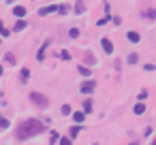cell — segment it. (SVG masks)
Masks as SVG:
<instances>
[{"instance_id":"83f0119b","label":"cell","mask_w":156,"mask_h":145,"mask_svg":"<svg viewBox=\"0 0 156 145\" xmlns=\"http://www.w3.org/2000/svg\"><path fill=\"white\" fill-rule=\"evenodd\" d=\"M131 145H137V141H133V143H131Z\"/></svg>"},{"instance_id":"d6986e66","label":"cell","mask_w":156,"mask_h":145,"mask_svg":"<svg viewBox=\"0 0 156 145\" xmlns=\"http://www.w3.org/2000/svg\"><path fill=\"white\" fill-rule=\"evenodd\" d=\"M58 11H60L62 15H66V11H68V7H66V4H60V7H58Z\"/></svg>"},{"instance_id":"30bf717a","label":"cell","mask_w":156,"mask_h":145,"mask_svg":"<svg viewBox=\"0 0 156 145\" xmlns=\"http://www.w3.org/2000/svg\"><path fill=\"white\" fill-rule=\"evenodd\" d=\"M143 111H146V105H143V103H137V105H135V113H137V115H141Z\"/></svg>"},{"instance_id":"8fae6325","label":"cell","mask_w":156,"mask_h":145,"mask_svg":"<svg viewBox=\"0 0 156 145\" xmlns=\"http://www.w3.org/2000/svg\"><path fill=\"white\" fill-rule=\"evenodd\" d=\"M83 60H86V62H90V64H94V62H96V58L92 56V53H88V51H86V53H83Z\"/></svg>"},{"instance_id":"e0dca14e","label":"cell","mask_w":156,"mask_h":145,"mask_svg":"<svg viewBox=\"0 0 156 145\" xmlns=\"http://www.w3.org/2000/svg\"><path fill=\"white\" fill-rule=\"evenodd\" d=\"M79 73H81V75H86V77H88V75H90V68H88V66H79Z\"/></svg>"},{"instance_id":"7a4b0ae2","label":"cell","mask_w":156,"mask_h":145,"mask_svg":"<svg viewBox=\"0 0 156 145\" xmlns=\"http://www.w3.org/2000/svg\"><path fill=\"white\" fill-rule=\"evenodd\" d=\"M30 98H32V103H34V105H39L41 109H45V107L49 105V100H47V96H45V94H39V92H32V94H30Z\"/></svg>"},{"instance_id":"5bb4252c","label":"cell","mask_w":156,"mask_h":145,"mask_svg":"<svg viewBox=\"0 0 156 145\" xmlns=\"http://www.w3.org/2000/svg\"><path fill=\"white\" fill-rule=\"evenodd\" d=\"M139 62V56L137 53H131V56H128V64H137Z\"/></svg>"},{"instance_id":"f1b7e54d","label":"cell","mask_w":156,"mask_h":145,"mask_svg":"<svg viewBox=\"0 0 156 145\" xmlns=\"http://www.w3.org/2000/svg\"><path fill=\"white\" fill-rule=\"evenodd\" d=\"M94 145H96V143H94Z\"/></svg>"},{"instance_id":"7402d4cb","label":"cell","mask_w":156,"mask_h":145,"mask_svg":"<svg viewBox=\"0 0 156 145\" xmlns=\"http://www.w3.org/2000/svg\"><path fill=\"white\" fill-rule=\"evenodd\" d=\"M79 130H81V128H79V126H75V128H71V137H75V135H79Z\"/></svg>"},{"instance_id":"4316f807","label":"cell","mask_w":156,"mask_h":145,"mask_svg":"<svg viewBox=\"0 0 156 145\" xmlns=\"http://www.w3.org/2000/svg\"><path fill=\"white\" fill-rule=\"evenodd\" d=\"M2 73H4V68H2V66H0V75H2Z\"/></svg>"},{"instance_id":"ffe728a7","label":"cell","mask_w":156,"mask_h":145,"mask_svg":"<svg viewBox=\"0 0 156 145\" xmlns=\"http://www.w3.org/2000/svg\"><path fill=\"white\" fill-rule=\"evenodd\" d=\"M28 75H30V71H28V68H24V71H21V79L26 81V79H28Z\"/></svg>"},{"instance_id":"6da1fadb","label":"cell","mask_w":156,"mask_h":145,"mask_svg":"<svg viewBox=\"0 0 156 145\" xmlns=\"http://www.w3.org/2000/svg\"><path fill=\"white\" fill-rule=\"evenodd\" d=\"M41 132H45V124L39 120H26L21 122L17 126V130H15V137L17 139H30L34 135H41Z\"/></svg>"},{"instance_id":"9c48e42d","label":"cell","mask_w":156,"mask_h":145,"mask_svg":"<svg viewBox=\"0 0 156 145\" xmlns=\"http://www.w3.org/2000/svg\"><path fill=\"white\" fill-rule=\"evenodd\" d=\"M83 11H86V2H77V4H75V13H79V15H81Z\"/></svg>"},{"instance_id":"9a60e30c","label":"cell","mask_w":156,"mask_h":145,"mask_svg":"<svg viewBox=\"0 0 156 145\" xmlns=\"http://www.w3.org/2000/svg\"><path fill=\"white\" fill-rule=\"evenodd\" d=\"M83 111H86V113L92 111V103H90V100H83Z\"/></svg>"},{"instance_id":"ac0fdd59","label":"cell","mask_w":156,"mask_h":145,"mask_svg":"<svg viewBox=\"0 0 156 145\" xmlns=\"http://www.w3.org/2000/svg\"><path fill=\"white\" fill-rule=\"evenodd\" d=\"M62 113H64V115H71V107H68V105H62Z\"/></svg>"},{"instance_id":"ba28073f","label":"cell","mask_w":156,"mask_h":145,"mask_svg":"<svg viewBox=\"0 0 156 145\" xmlns=\"http://www.w3.org/2000/svg\"><path fill=\"white\" fill-rule=\"evenodd\" d=\"M128 41L131 43H139L141 41V34H139V32H128Z\"/></svg>"},{"instance_id":"484cf974","label":"cell","mask_w":156,"mask_h":145,"mask_svg":"<svg viewBox=\"0 0 156 145\" xmlns=\"http://www.w3.org/2000/svg\"><path fill=\"white\" fill-rule=\"evenodd\" d=\"M49 141H51V143H56V141H58V132H51V137H49Z\"/></svg>"},{"instance_id":"4fadbf2b","label":"cell","mask_w":156,"mask_h":145,"mask_svg":"<svg viewBox=\"0 0 156 145\" xmlns=\"http://www.w3.org/2000/svg\"><path fill=\"white\" fill-rule=\"evenodd\" d=\"M26 28V21L24 19H17V24H15V32H19V30H24Z\"/></svg>"},{"instance_id":"cb8c5ba5","label":"cell","mask_w":156,"mask_h":145,"mask_svg":"<svg viewBox=\"0 0 156 145\" xmlns=\"http://www.w3.org/2000/svg\"><path fill=\"white\" fill-rule=\"evenodd\" d=\"M60 145H71V139H68V137H64V139H60Z\"/></svg>"},{"instance_id":"603a6c76","label":"cell","mask_w":156,"mask_h":145,"mask_svg":"<svg viewBox=\"0 0 156 145\" xmlns=\"http://www.w3.org/2000/svg\"><path fill=\"white\" fill-rule=\"evenodd\" d=\"M68 34H71V36H73V39H77V36H79V30H77V28H73L71 32H68Z\"/></svg>"},{"instance_id":"5b68a950","label":"cell","mask_w":156,"mask_h":145,"mask_svg":"<svg viewBox=\"0 0 156 145\" xmlns=\"http://www.w3.org/2000/svg\"><path fill=\"white\" fill-rule=\"evenodd\" d=\"M73 120L77 122V124H81V122L86 120V113H83V111H75V113H73Z\"/></svg>"},{"instance_id":"2e32d148","label":"cell","mask_w":156,"mask_h":145,"mask_svg":"<svg viewBox=\"0 0 156 145\" xmlns=\"http://www.w3.org/2000/svg\"><path fill=\"white\" fill-rule=\"evenodd\" d=\"M9 34H11V32H9L7 28H4V26H2V24H0V36H4V39H7V36H9Z\"/></svg>"},{"instance_id":"44dd1931","label":"cell","mask_w":156,"mask_h":145,"mask_svg":"<svg viewBox=\"0 0 156 145\" xmlns=\"http://www.w3.org/2000/svg\"><path fill=\"white\" fill-rule=\"evenodd\" d=\"M0 126H2V128H7V126H9V120H4L2 115H0Z\"/></svg>"},{"instance_id":"52a82bcc","label":"cell","mask_w":156,"mask_h":145,"mask_svg":"<svg viewBox=\"0 0 156 145\" xmlns=\"http://www.w3.org/2000/svg\"><path fill=\"white\" fill-rule=\"evenodd\" d=\"M101 43H103V49H105L107 53H111V51H114V45H111V41H109V39H103Z\"/></svg>"},{"instance_id":"277c9868","label":"cell","mask_w":156,"mask_h":145,"mask_svg":"<svg viewBox=\"0 0 156 145\" xmlns=\"http://www.w3.org/2000/svg\"><path fill=\"white\" fill-rule=\"evenodd\" d=\"M58 7L56 4H49V7H43V9H39V15H49V13H53Z\"/></svg>"},{"instance_id":"7c38bea8","label":"cell","mask_w":156,"mask_h":145,"mask_svg":"<svg viewBox=\"0 0 156 145\" xmlns=\"http://www.w3.org/2000/svg\"><path fill=\"white\" fill-rule=\"evenodd\" d=\"M4 60H7L9 64H15V53H11V51H9V53H4Z\"/></svg>"},{"instance_id":"3957f363","label":"cell","mask_w":156,"mask_h":145,"mask_svg":"<svg viewBox=\"0 0 156 145\" xmlns=\"http://www.w3.org/2000/svg\"><path fill=\"white\" fill-rule=\"evenodd\" d=\"M94 90V81H86V83H81V92L83 94H90Z\"/></svg>"},{"instance_id":"d4e9b609","label":"cell","mask_w":156,"mask_h":145,"mask_svg":"<svg viewBox=\"0 0 156 145\" xmlns=\"http://www.w3.org/2000/svg\"><path fill=\"white\" fill-rule=\"evenodd\" d=\"M107 21H109V15H107V17H101V19H99V26H103V24H107Z\"/></svg>"},{"instance_id":"8992f818","label":"cell","mask_w":156,"mask_h":145,"mask_svg":"<svg viewBox=\"0 0 156 145\" xmlns=\"http://www.w3.org/2000/svg\"><path fill=\"white\" fill-rule=\"evenodd\" d=\"M13 15H15V17H19V19H24L26 9H24V7H15V9H13Z\"/></svg>"}]
</instances>
